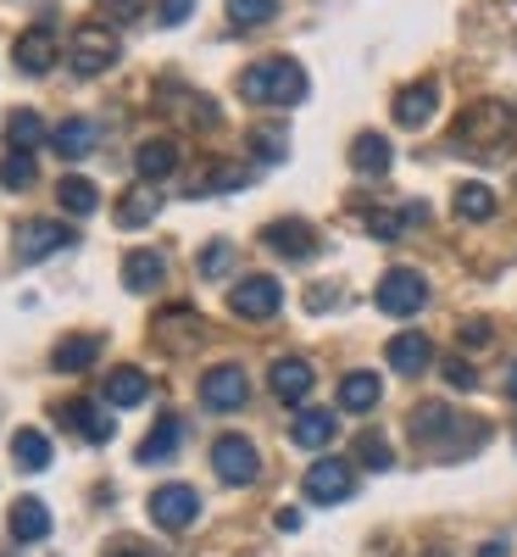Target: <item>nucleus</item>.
<instances>
[{
	"instance_id": "39",
	"label": "nucleus",
	"mask_w": 517,
	"mask_h": 557,
	"mask_svg": "<svg viewBox=\"0 0 517 557\" xmlns=\"http://www.w3.org/2000/svg\"><path fill=\"white\" fill-rule=\"evenodd\" d=\"M228 268H234V240H212L201 251V278H228Z\"/></svg>"
},
{
	"instance_id": "36",
	"label": "nucleus",
	"mask_w": 517,
	"mask_h": 557,
	"mask_svg": "<svg viewBox=\"0 0 517 557\" xmlns=\"http://www.w3.org/2000/svg\"><path fill=\"white\" fill-rule=\"evenodd\" d=\"M34 178H39V168H34L28 151H7V157H0V190H28Z\"/></svg>"
},
{
	"instance_id": "33",
	"label": "nucleus",
	"mask_w": 517,
	"mask_h": 557,
	"mask_svg": "<svg viewBox=\"0 0 517 557\" xmlns=\"http://www.w3.org/2000/svg\"><path fill=\"white\" fill-rule=\"evenodd\" d=\"M12 457H17L23 474H45L51 469V441H45L39 430H17L12 435Z\"/></svg>"
},
{
	"instance_id": "32",
	"label": "nucleus",
	"mask_w": 517,
	"mask_h": 557,
	"mask_svg": "<svg viewBox=\"0 0 517 557\" xmlns=\"http://www.w3.org/2000/svg\"><path fill=\"white\" fill-rule=\"evenodd\" d=\"M45 139H51V134H45V123H39V112H28V107H17L12 117H7V146L12 151H39L45 146Z\"/></svg>"
},
{
	"instance_id": "20",
	"label": "nucleus",
	"mask_w": 517,
	"mask_h": 557,
	"mask_svg": "<svg viewBox=\"0 0 517 557\" xmlns=\"http://www.w3.org/2000/svg\"><path fill=\"white\" fill-rule=\"evenodd\" d=\"M335 430H340V418L328 412V407H301L295 424H290V441L306 446V451H323L328 441H335Z\"/></svg>"
},
{
	"instance_id": "46",
	"label": "nucleus",
	"mask_w": 517,
	"mask_h": 557,
	"mask_svg": "<svg viewBox=\"0 0 517 557\" xmlns=\"http://www.w3.org/2000/svg\"><path fill=\"white\" fill-rule=\"evenodd\" d=\"M112 557H156V552H146V546H134V541H123V546H117Z\"/></svg>"
},
{
	"instance_id": "16",
	"label": "nucleus",
	"mask_w": 517,
	"mask_h": 557,
	"mask_svg": "<svg viewBox=\"0 0 517 557\" xmlns=\"http://www.w3.org/2000/svg\"><path fill=\"white\" fill-rule=\"evenodd\" d=\"M384 357H390L395 374H423V368L434 362V341L423 335V330H401V335H390Z\"/></svg>"
},
{
	"instance_id": "6",
	"label": "nucleus",
	"mask_w": 517,
	"mask_h": 557,
	"mask_svg": "<svg viewBox=\"0 0 517 557\" xmlns=\"http://www.w3.org/2000/svg\"><path fill=\"white\" fill-rule=\"evenodd\" d=\"M201 401H206V412H240L251 401V374L240 362L206 368V374H201Z\"/></svg>"
},
{
	"instance_id": "26",
	"label": "nucleus",
	"mask_w": 517,
	"mask_h": 557,
	"mask_svg": "<svg viewBox=\"0 0 517 557\" xmlns=\"http://www.w3.org/2000/svg\"><path fill=\"white\" fill-rule=\"evenodd\" d=\"M379 396H384V380L367 374V368H356V374L340 380V407L345 412H373V407H379Z\"/></svg>"
},
{
	"instance_id": "7",
	"label": "nucleus",
	"mask_w": 517,
	"mask_h": 557,
	"mask_svg": "<svg viewBox=\"0 0 517 557\" xmlns=\"http://www.w3.org/2000/svg\"><path fill=\"white\" fill-rule=\"evenodd\" d=\"M278 307H285V290H278V278H267V273L234 278V290H228V312H234V318L262 323V318H273Z\"/></svg>"
},
{
	"instance_id": "35",
	"label": "nucleus",
	"mask_w": 517,
	"mask_h": 557,
	"mask_svg": "<svg viewBox=\"0 0 517 557\" xmlns=\"http://www.w3.org/2000/svg\"><path fill=\"white\" fill-rule=\"evenodd\" d=\"M351 457L362 462V469H379V474H384L390 462H395V451H390V441H384L379 430H362V435L351 441Z\"/></svg>"
},
{
	"instance_id": "9",
	"label": "nucleus",
	"mask_w": 517,
	"mask_h": 557,
	"mask_svg": "<svg viewBox=\"0 0 517 557\" xmlns=\"http://www.w3.org/2000/svg\"><path fill=\"white\" fill-rule=\"evenodd\" d=\"M67 246H73V228L56 223V218H28V223L17 228V240H12L17 262H45V257H56V251H67Z\"/></svg>"
},
{
	"instance_id": "12",
	"label": "nucleus",
	"mask_w": 517,
	"mask_h": 557,
	"mask_svg": "<svg viewBox=\"0 0 517 557\" xmlns=\"http://www.w3.org/2000/svg\"><path fill=\"white\" fill-rule=\"evenodd\" d=\"M262 246L267 251H278V257H295V262H306V257H317V235H312V223H301V218H278V223H267L262 228Z\"/></svg>"
},
{
	"instance_id": "22",
	"label": "nucleus",
	"mask_w": 517,
	"mask_h": 557,
	"mask_svg": "<svg viewBox=\"0 0 517 557\" xmlns=\"http://www.w3.org/2000/svg\"><path fill=\"white\" fill-rule=\"evenodd\" d=\"M96 357H101V335H62L51 368L56 374H84V368H96Z\"/></svg>"
},
{
	"instance_id": "45",
	"label": "nucleus",
	"mask_w": 517,
	"mask_h": 557,
	"mask_svg": "<svg viewBox=\"0 0 517 557\" xmlns=\"http://www.w3.org/2000/svg\"><path fill=\"white\" fill-rule=\"evenodd\" d=\"M479 557H512V546H506V541H484Z\"/></svg>"
},
{
	"instance_id": "1",
	"label": "nucleus",
	"mask_w": 517,
	"mask_h": 557,
	"mask_svg": "<svg viewBox=\"0 0 517 557\" xmlns=\"http://www.w3.org/2000/svg\"><path fill=\"white\" fill-rule=\"evenodd\" d=\"M412 441H417V446H434L445 462H456V457H467V451H479V446L490 441V430L479 424V418L445 407V401H417V407H412Z\"/></svg>"
},
{
	"instance_id": "19",
	"label": "nucleus",
	"mask_w": 517,
	"mask_h": 557,
	"mask_svg": "<svg viewBox=\"0 0 517 557\" xmlns=\"http://www.w3.org/2000/svg\"><path fill=\"white\" fill-rule=\"evenodd\" d=\"M245 184H251V168L245 162H206L190 178V196H228V190H245Z\"/></svg>"
},
{
	"instance_id": "21",
	"label": "nucleus",
	"mask_w": 517,
	"mask_h": 557,
	"mask_svg": "<svg viewBox=\"0 0 517 557\" xmlns=\"http://www.w3.org/2000/svg\"><path fill=\"white\" fill-rule=\"evenodd\" d=\"M162 278H167V257H162V251H146V246H139V251H128V257H123V285H128L134 296L156 290Z\"/></svg>"
},
{
	"instance_id": "41",
	"label": "nucleus",
	"mask_w": 517,
	"mask_h": 557,
	"mask_svg": "<svg viewBox=\"0 0 517 557\" xmlns=\"http://www.w3.org/2000/svg\"><path fill=\"white\" fill-rule=\"evenodd\" d=\"M184 123H196V128H217V107L206 101V96H184Z\"/></svg>"
},
{
	"instance_id": "27",
	"label": "nucleus",
	"mask_w": 517,
	"mask_h": 557,
	"mask_svg": "<svg viewBox=\"0 0 517 557\" xmlns=\"http://www.w3.org/2000/svg\"><path fill=\"white\" fill-rule=\"evenodd\" d=\"M156 212H162V190H156V184H146V178H139V190H128L117 201V223L123 228H146Z\"/></svg>"
},
{
	"instance_id": "11",
	"label": "nucleus",
	"mask_w": 517,
	"mask_h": 557,
	"mask_svg": "<svg viewBox=\"0 0 517 557\" xmlns=\"http://www.w3.org/2000/svg\"><path fill=\"white\" fill-rule=\"evenodd\" d=\"M351 462L345 457H317L312 469H306V502H317V507H335V502H345L351 496Z\"/></svg>"
},
{
	"instance_id": "14",
	"label": "nucleus",
	"mask_w": 517,
	"mask_h": 557,
	"mask_svg": "<svg viewBox=\"0 0 517 557\" xmlns=\"http://www.w3.org/2000/svg\"><path fill=\"white\" fill-rule=\"evenodd\" d=\"M434 112H440V84L434 78H417V84H406L395 96V123L401 128H423Z\"/></svg>"
},
{
	"instance_id": "5",
	"label": "nucleus",
	"mask_w": 517,
	"mask_h": 557,
	"mask_svg": "<svg viewBox=\"0 0 517 557\" xmlns=\"http://www.w3.org/2000/svg\"><path fill=\"white\" fill-rule=\"evenodd\" d=\"M373 301H379V312H390V318H412V312H423V301H429V278H423L417 268H390L379 278V290H373Z\"/></svg>"
},
{
	"instance_id": "13",
	"label": "nucleus",
	"mask_w": 517,
	"mask_h": 557,
	"mask_svg": "<svg viewBox=\"0 0 517 557\" xmlns=\"http://www.w3.org/2000/svg\"><path fill=\"white\" fill-rule=\"evenodd\" d=\"M62 424H67L73 435H84L89 446H106V441L117 435V418H112V412H101L96 401H84V396L62 407Z\"/></svg>"
},
{
	"instance_id": "15",
	"label": "nucleus",
	"mask_w": 517,
	"mask_h": 557,
	"mask_svg": "<svg viewBox=\"0 0 517 557\" xmlns=\"http://www.w3.org/2000/svg\"><path fill=\"white\" fill-rule=\"evenodd\" d=\"M267 385H273V396L278 401H306L312 396V385H317V374H312V362L306 357H278L273 362V374H267Z\"/></svg>"
},
{
	"instance_id": "48",
	"label": "nucleus",
	"mask_w": 517,
	"mask_h": 557,
	"mask_svg": "<svg viewBox=\"0 0 517 557\" xmlns=\"http://www.w3.org/2000/svg\"><path fill=\"white\" fill-rule=\"evenodd\" d=\"M434 557H445V552H434Z\"/></svg>"
},
{
	"instance_id": "40",
	"label": "nucleus",
	"mask_w": 517,
	"mask_h": 557,
	"mask_svg": "<svg viewBox=\"0 0 517 557\" xmlns=\"http://www.w3.org/2000/svg\"><path fill=\"white\" fill-rule=\"evenodd\" d=\"M490 341H495V330H490L484 318H467L462 330H456V346H462V351H484Z\"/></svg>"
},
{
	"instance_id": "4",
	"label": "nucleus",
	"mask_w": 517,
	"mask_h": 557,
	"mask_svg": "<svg viewBox=\"0 0 517 557\" xmlns=\"http://www.w3.org/2000/svg\"><path fill=\"white\" fill-rule=\"evenodd\" d=\"M117 57H123V51H117V34H112L106 23H84V28H73V39H67V62H73L78 78L106 73Z\"/></svg>"
},
{
	"instance_id": "18",
	"label": "nucleus",
	"mask_w": 517,
	"mask_h": 557,
	"mask_svg": "<svg viewBox=\"0 0 517 557\" xmlns=\"http://www.w3.org/2000/svg\"><path fill=\"white\" fill-rule=\"evenodd\" d=\"M17 67L34 73V78L56 67V34H51V23H39V28L17 34Z\"/></svg>"
},
{
	"instance_id": "25",
	"label": "nucleus",
	"mask_w": 517,
	"mask_h": 557,
	"mask_svg": "<svg viewBox=\"0 0 517 557\" xmlns=\"http://www.w3.org/2000/svg\"><path fill=\"white\" fill-rule=\"evenodd\" d=\"M7 524H12L17 541H45V535H51V507H45L39 496H17Z\"/></svg>"
},
{
	"instance_id": "44",
	"label": "nucleus",
	"mask_w": 517,
	"mask_h": 557,
	"mask_svg": "<svg viewBox=\"0 0 517 557\" xmlns=\"http://www.w3.org/2000/svg\"><path fill=\"white\" fill-rule=\"evenodd\" d=\"M106 17L112 23H134L139 17V0H106Z\"/></svg>"
},
{
	"instance_id": "34",
	"label": "nucleus",
	"mask_w": 517,
	"mask_h": 557,
	"mask_svg": "<svg viewBox=\"0 0 517 557\" xmlns=\"http://www.w3.org/2000/svg\"><path fill=\"white\" fill-rule=\"evenodd\" d=\"M56 201H62V212H73V218H89V212L101 207L96 184H89V178H78V173H67V178L56 184Z\"/></svg>"
},
{
	"instance_id": "31",
	"label": "nucleus",
	"mask_w": 517,
	"mask_h": 557,
	"mask_svg": "<svg viewBox=\"0 0 517 557\" xmlns=\"http://www.w3.org/2000/svg\"><path fill=\"white\" fill-rule=\"evenodd\" d=\"M178 441H184V424H178L173 412H162V418H156V430L139 441V462H167V457L178 451Z\"/></svg>"
},
{
	"instance_id": "29",
	"label": "nucleus",
	"mask_w": 517,
	"mask_h": 557,
	"mask_svg": "<svg viewBox=\"0 0 517 557\" xmlns=\"http://www.w3.org/2000/svg\"><path fill=\"white\" fill-rule=\"evenodd\" d=\"M395 151H390V139L384 134H356L351 139V168L356 173H390Z\"/></svg>"
},
{
	"instance_id": "28",
	"label": "nucleus",
	"mask_w": 517,
	"mask_h": 557,
	"mask_svg": "<svg viewBox=\"0 0 517 557\" xmlns=\"http://www.w3.org/2000/svg\"><path fill=\"white\" fill-rule=\"evenodd\" d=\"M146 396H151L146 368H112V374H106V401L112 407H139Z\"/></svg>"
},
{
	"instance_id": "37",
	"label": "nucleus",
	"mask_w": 517,
	"mask_h": 557,
	"mask_svg": "<svg viewBox=\"0 0 517 557\" xmlns=\"http://www.w3.org/2000/svg\"><path fill=\"white\" fill-rule=\"evenodd\" d=\"M273 12H278V0H228L234 28H262V23H273Z\"/></svg>"
},
{
	"instance_id": "47",
	"label": "nucleus",
	"mask_w": 517,
	"mask_h": 557,
	"mask_svg": "<svg viewBox=\"0 0 517 557\" xmlns=\"http://www.w3.org/2000/svg\"><path fill=\"white\" fill-rule=\"evenodd\" d=\"M506 396L517 401V362H512V374H506Z\"/></svg>"
},
{
	"instance_id": "3",
	"label": "nucleus",
	"mask_w": 517,
	"mask_h": 557,
	"mask_svg": "<svg viewBox=\"0 0 517 557\" xmlns=\"http://www.w3.org/2000/svg\"><path fill=\"white\" fill-rule=\"evenodd\" d=\"M240 96L256 107H301L306 101V67L290 57H262L240 73Z\"/></svg>"
},
{
	"instance_id": "10",
	"label": "nucleus",
	"mask_w": 517,
	"mask_h": 557,
	"mask_svg": "<svg viewBox=\"0 0 517 557\" xmlns=\"http://www.w3.org/2000/svg\"><path fill=\"white\" fill-rule=\"evenodd\" d=\"M196 519H201V491L196 485H162V491H151V524L190 530Z\"/></svg>"
},
{
	"instance_id": "8",
	"label": "nucleus",
	"mask_w": 517,
	"mask_h": 557,
	"mask_svg": "<svg viewBox=\"0 0 517 557\" xmlns=\"http://www.w3.org/2000/svg\"><path fill=\"white\" fill-rule=\"evenodd\" d=\"M212 469L223 485H251L262 474V451L251 446V435H217L212 441Z\"/></svg>"
},
{
	"instance_id": "38",
	"label": "nucleus",
	"mask_w": 517,
	"mask_h": 557,
	"mask_svg": "<svg viewBox=\"0 0 517 557\" xmlns=\"http://www.w3.org/2000/svg\"><path fill=\"white\" fill-rule=\"evenodd\" d=\"M251 151L262 157V162H285V151H290V139H285V128H251Z\"/></svg>"
},
{
	"instance_id": "24",
	"label": "nucleus",
	"mask_w": 517,
	"mask_h": 557,
	"mask_svg": "<svg viewBox=\"0 0 517 557\" xmlns=\"http://www.w3.org/2000/svg\"><path fill=\"white\" fill-rule=\"evenodd\" d=\"M156 341L173 346V351L196 346V341H201V312H190V307H167V312L156 318Z\"/></svg>"
},
{
	"instance_id": "2",
	"label": "nucleus",
	"mask_w": 517,
	"mask_h": 557,
	"mask_svg": "<svg viewBox=\"0 0 517 557\" xmlns=\"http://www.w3.org/2000/svg\"><path fill=\"white\" fill-rule=\"evenodd\" d=\"M512 139H517V107L506 101H474L451 128V146L479 162H501L512 151Z\"/></svg>"
},
{
	"instance_id": "17",
	"label": "nucleus",
	"mask_w": 517,
	"mask_h": 557,
	"mask_svg": "<svg viewBox=\"0 0 517 557\" xmlns=\"http://www.w3.org/2000/svg\"><path fill=\"white\" fill-rule=\"evenodd\" d=\"M134 173L146 178V184H162L167 173H178V139H167V134L146 139V146L134 151Z\"/></svg>"
},
{
	"instance_id": "43",
	"label": "nucleus",
	"mask_w": 517,
	"mask_h": 557,
	"mask_svg": "<svg viewBox=\"0 0 517 557\" xmlns=\"http://www.w3.org/2000/svg\"><path fill=\"white\" fill-rule=\"evenodd\" d=\"M445 385H456V391H474L479 385V374L467 368V357H445Z\"/></svg>"
},
{
	"instance_id": "23",
	"label": "nucleus",
	"mask_w": 517,
	"mask_h": 557,
	"mask_svg": "<svg viewBox=\"0 0 517 557\" xmlns=\"http://www.w3.org/2000/svg\"><path fill=\"white\" fill-rule=\"evenodd\" d=\"M51 151L67 157V162L89 157V151H96V123H89V117H62V123L51 128Z\"/></svg>"
},
{
	"instance_id": "42",
	"label": "nucleus",
	"mask_w": 517,
	"mask_h": 557,
	"mask_svg": "<svg viewBox=\"0 0 517 557\" xmlns=\"http://www.w3.org/2000/svg\"><path fill=\"white\" fill-rule=\"evenodd\" d=\"M190 12H196V0H156V17H162V28L190 23Z\"/></svg>"
},
{
	"instance_id": "30",
	"label": "nucleus",
	"mask_w": 517,
	"mask_h": 557,
	"mask_svg": "<svg viewBox=\"0 0 517 557\" xmlns=\"http://www.w3.org/2000/svg\"><path fill=\"white\" fill-rule=\"evenodd\" d=\"M456 218L462 223H484V218H495V190L490 184H479V178H467V184H456Z\"/></svg>"
}]
</instances>
